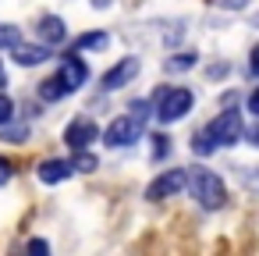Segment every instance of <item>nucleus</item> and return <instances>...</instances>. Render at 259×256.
I'll return each instance as SVG.
<instances>
[{
  "label": "nucleus",
  "mask_w": 259,
  "mask_h": 256,
  "mask_svg": "<svg viewBox=\"0 0 259 256\" xmlns=\"http://www.w3.org/2000/svg\"><path fill=\"white\" fill-rule=\"evenodd\" d=\"M185 189L192 192V199H195L202 210H220V206L227 203V189H224V181H220L213 171H206V167H188V181H185Z\"/></svg>",
  "instance_id": "obj_1"
},
{
  "label": "nucleus",
  "mask_w": 259,
  "mask_h": 256,
  "mask_svg": "<svg viewBox=\"0 0 259 256\" xmlns=\"http://www.w3.org/2000/svg\"><path fill=\"white\" fill-rule=\"evenodd\" d=\"M156 118L163 121V125H174V121H181L188 111H192V103H195V96H192V89H185V86H174V89H156Z\"/></svg>",
  "instance_id": "obj_2"
},
{
  "label": "nucleus",
  "mask_w": 259,
  "mask_h": 256,
  "mask_svg": "<svg viewBox=\"0 0 259 256\" xmlns=\"http://www.w3.org/2000/svg\"><path fill=\"white\" fill-rule=\"evenodd\" d=\"M202 135L213 142V146H234L241 135H245V121H241V111L238 107H227L224 114H217L206 128H202Z\"/></svg>",
  "instance_id": "obj_3"
},
{
  "label": "nucleus",
  "mask_w": 259,
  "mask_h": 256,
  "mask_svg": "<svg viewBox=\"0 0 259 256\" xmlns=\"http://www.w3.org/2000/svg\"><path fill=\"white\" fill-rule=\"evenodd\" d=\"M185 181H188V167H170V171H160V174L149 181L146 199H149V203H163V199L178 196V192L185 189Z\"/></svg>",
  "instance_id": "obj_4"
},
{
  "label": "nucleus",
  "mask_w": 259,
  "mask_h": 256,
  "mask_svg": "<svg viewBox=\"0 0 259 256\" xmlns=\"http://www.w3.org/2000/svg\"><path fill=\"white\" fill-rule=\"evenodd\" d=\"M139 135H142V121L132 118V114H121V118H114V121L107 125L103 142H107V146H132Z\"/></svg>",
  "instance_id": "obj_5"
},
{
  "label": "nucleus",
  "mask_w": 259,
  "mask_h": 256,
  "mask_svg": "<svg viewBox=\"0 0 259 256\" xmlns=\"http://www.w3.org/2000/svg\"><path fill=\"white\" fill-rule=\"evenodd\" d=\"M100 139V125L93 121V118H75L68 128H64V142L78 153V150H89L93 142Z\"/></svg>",
  "instance_id": "obj_6"
},
{
  "label": "nucleus",
  "mask_w": 259,
  "mask_h": 256,
  "mask_svg": "<svg viewBox=\"0 0 259 256\" xmlns=\"http://www.w3.org/2000/svg\"><path fill=\"white\" fill-rule=\"evenodd\" d=\"M57 75L64 79L68 93H75V89H82V86H85L89 68H85V61H82L78 54H64V57H61V71H57Z\"/></svg>",
  "instance_id": "obj_7"
},
{
  "label": "nucleus",
  "mask_w": 259,
  "mask_h": 256,
  "mask_svg": "<svg viewBox=\"0 0 259 256\" xmlns=\"http://www.w3.org/2000/svg\"><path fill=\"white\" fill-rule=\"evenodd\" d=\"M36 36L47 47H61V43H68V22L57 18V15H43L39 25H36Z\"/></svg>",
  "instance_id": "obj_8"
},
{
  "label": "nucleus",
  "mask_w": 259,
  "mask_h": 256,
  "mask_svg": "<svg viewBox=\"0 0 259 256\" xmlns=\"http://www.w3.org/2000/svg\"><path fill=\"white\" fill-rule=\"evenodd\" d=\"M11 57L22 68H36V64L54 57V47H47V43H18V47H11Z\"/></svg>",
  "instance_id": "obj_9"
},
{
  "label": "nucleus",
  "mask_w": 259,
  "mask_h": 256,
  "mask_svg": "<svg viewBox=\"0 0 259 256\" xmlns=\"http://www.w3.org/2000/svg\"><path fill=\"white\" fill-rule=\"evenodd\" d=\"M135 75H139V57H121V61L103 75V89H107V93H110V89H121V86H128Z\"/></svg>",
  "instance_id": "obj_10"
},
{
  "label": "nucleus",
  "mask_w": 259,
  "mask_h": 256,
  "mask_svg": "<svg viewBox=\"0 0 259 256\" xmlns=\"http://www.w3.org/2000/svg\"><path fill=\"white\" fill-rule=\"evenodd\" d=\"M68 174H75V171H71V160L54 157V160H43V164H39V181H47V185H57V181H64Z\"/></svg>",
  "instance_id": "obj_11"
},
{
  "label": "nucleus",
  "mask_w": 259,
  "mask_h": 256,
  "mask_svg": "<svg viewBox=\"0 0 259 256\" xmlns=\"http://www.w3.org/2000/svg\"><path fill=\"white\" fill-rule=\"evenodd\" d=\"M64 96H71V93H68V86H64V79H61V75L43 79V86H39V100L54 103V100H64Z\"/></svg>",
  "instance_id": "obj_12"
},
{
  "label": "nucleus",
  "mask_w": 259,
  "mask_h": 256,
  "mask_svg": "<svg viewBox=\"0 0 259 256\" xmlns=\"http://www.w3.org/2000/svg\"><path fill=\"white\" fill-rule=\"evenodd\" d=\"M107 43H110L107 32H85V36L75 40V50H103Z\"/></svg>",
  "instance_id": "obj_13"
},
{
  "label": "nucleus",
  "mask_w": 259,
  "mask_h": 256,
  "mask_svg": "<svg viewBox=\"0 0 259 256\" xmlns=\"http://www.w3.org/2000/svg\"><path fill=\"white\" fill-rule=\"evenodd\" d=\"M96 167H100V160H96V153H89V150H78V153L71 157V171L89 174V171H96Z\"/></svg>",
  "instance_id": "obj_14"
},
{
  "label": "nucleus",
  "mask_w": 259,
  "mask_h": 256,
  "mask_svg": "<svg viewBox=\"0 0 259 256\" xmlns=\"http://www.w3.org/2000/svg\"><path fill=\"white\" fill-rule=\"evenodd\" d=\"M18 43H22L18 25H4V22H0V50H11V47H18Z\"/></svg>",
  "instance_id": "obj_15"
},
{
  "label": "nucleus",
  "mask_w": 259,
  "mask_h": 256,
  "mask_svg": "<svg viewBox=\"0 0 259 256\" xmlns=\"http://www.w3.org/2000/svg\"><path fill=\"white\" fill-rule=\"evenodd\" d=\"M11 121H15V100L8 93H0V128L11 125Z\"/></svg>",
  "instance_id": "obj_16"
},
{
  "label": "nucleus",
  "mask_w": 259,
  "mask_h": 256,
  "mask_svg": "<svg viewBox=\"0 0 259 256\" xmlns=\"http://www.w3.org/2000/svg\"><path fill=\"white\" fill-rule=\"evenodd\" d=\"M25 139H29V128L25 125H15V121L4 125V142H25Z\"/></svg>",
  "instance_id": "obj_17"
},
{
  "label": "nucleus",
  "mask_w": 259,
  "mask_h": 256,
  "mask_svg": "<svg viewBox=\"0 0 259 256\" xmlns=\"http://www.w3.org/2000/svg\"><path fill=\"white\" fill-rule=\"evenodd\" d=\"M25 256H50V245H47V238H32V242L25 245Z\"/></svg>",
  "instance_id": "obj_18"
},
{
  "label": "nucleus",
  "mask_w": 259,
  "mask_h": 256,
  "mask_svg": "<svg viewBox=\"0 0 259 256\" xmlns=\"http://www.w3.org/2000/svg\"><path fill=\"white\" fill-rule=\"evenodd\" d=\"M192 150H195L199 157H209V153H213L217 146H213V142H209V139H206V135L199 132V135H195V142H192Z\"/></svg>",
  "instance_id": "obj_19"
},
{
  "label": "nucleus",
  "mask_w": 259,
  "mask_h": 256,
  "mask_svg": "<svg viewBox=\"0 0 259 256\" xmlns=\"http://www.w3.org/2000/svg\"><path fill=\"white\" fill-rule=\"evenodd\" d=\"M11 174H15V164H11L8 157H0V185H8V181H11Z\"/></svg>",
  "instance_id": "obj_20"
},
{
  "label": "nucleus",
  "mask_w": 259,
  "mask_h": 256,
  "mask_svg": "<svg viewBox=\"0 0 259 256\" xmlns=\"http://www.w3.org/2000/svg\"><path fill=\"white\" fill-rule=\"evenodd\" d=\"M192 64H195V54H178V57L170 61V68H181V71L192 68Z\"/></svg>",
  "instance_id": "obj_21"
},
{
  "label": "nucleus",
  "mask_w": 259,
  "mask_h": 256,
  "mask_svg": "<svg viewBox=\"0 0 259 256\" xmlns=\"http://www.w3.org/2000/svg\"><path fill=\"white\" fill-rule=\"evenodd\" d=\"M153 142H156V146H153V157H167V150H170L167 142H170V139H167V135H153Z\"/></svg>",
  "instance_id": "obj_22"
},
{
  "label": "nucleus",
  "mask_w": 259,
  "mask_h": 256,
  "mask_svg": "<svg viewBox=\"0 0 259 256\" xmlns=\"http://www.w3.org/2000/svg\"><path fill=\"white\" fill-rule=\"evenodd\" d=\"M248 114H255V118H259V89L248 96Z\"/></svg>",
  "instance_id": "obj_23"
},
{
  "label": "nucleus",
  "mask_w": 259,
  "mask_h": 256,
  "mask_svg": "<svg viewBox=\"0 0 259 256\" xmlns=\"http://www.w3.org/2000/svg\"><path fill=\"white\" fill-rule=\"evenodd\" d=\"M248 68H252V75H259V47H252V61H248Z\"/></svg>",
  "instance_id": "obj_24"
},
{
  "label": "nucleus",
  "mask_w": 259,
  "mask_h": 256,
  "mask_svg": "<svg viewBox=\"0 0 259 256\" xmlns=\"http://www.w3.org/2000/svg\"><path fill=\"white\" fill-rule=\"evenodd\" d=\"M245 139H248V142L259 150V125H255V128H248V132H245Z\"/></svg>",
  "instance_id": "obj_25"
},
{
  "label": "nucleus",
  "mask_w": 259,
  "mask_h": 256,
  "mask_svg": "<svg viewBox=\"0 0 259 256\" xmlns=\"http://www.w3.org/2000/svg\"><path fill=\"white\" fill-rule=\"evenodd\" d=\"M224 71H227V64H217V68H209V79H220Z\"/></svg>",
  "instance_id": "obj_26"
},
{
  "label": "nucleus",
  "mask_w": 259,
  "mask_h": 256,
  "mask_svg": "<svg viewBox=\"0 0 259 256\" xmlns=\"http://www.w3.org/2000/svg\"><path fill=\"white\" fill-rule=\"evenodd\" d=\"M0 86H8V79H4V68H0Z\"/></svg>",
  "instance_id": "obj_27"
}]
</instances>
